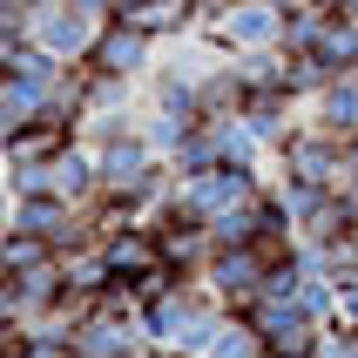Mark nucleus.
<instances>
[{
	"label": "nucleus",
	"mask_w": 358,
	"mask_h": 358,
	"mask_svg": "<svg viewBox=\"0 0 358 358\" xmlns=\"http://www.w3.org/2000/svg\"><path fill=\"white\" fill-rule=\"evenodd\" d=\"M271 176L298 182V189H338L345 182V136H331L318 122H298L284 136V149L271 156Z\"/></svg>",
	"instance_id": "f257e3e1"
},
{
	"label": "nucleus",
	"mask_w": 358,
	"mask_h": 358,
	"mask_svg": "<svg viewBox=\"0 0 358 358\" xmlns=\"http://www.w3.org/2000/svg\"><path fill=\"white\" fill-rule=\"evenodd\" d=\"M243 318L257 324V338H264L271 358H311V345H318V331H324V324L304 311V298H250Z\"/></svg>",
	"instance_id": "f03ea898"
},
{
	"label": "nucleus",
	"mask_w": 358,
	"mask_h": 358,
	"mask_svg": "<svg viewBox=\"0 0 358 358\" xmlns=\"http://www.w3.org/2000/svg\"><path fill=\"white\" fill-rule=\"evenodd\" d=\"M20 34L34 41V48H48L55 61H88V48H95V34H101V20L81 14L75 0H41L34 14H27V27H20Z\"/></svg>",
	"instance_id": "7ed1b4c3"
},
{
	"label": "nucleus",
	"mask_w": 358,
	"mask_h": 358,
	"mask_svg": "<svg viewBox=\"0 0 358 358\" xmlns=\"http://www.w3.org/2000/svg\"><path fill=\"white\" fill-rule=\"evenodd\" d=\"M264 271H271V250H264V243H217L210 264H203V284H210L230 311H243L250 298H264Z\"/></svg>",
	"instance_id": "20e7f679"
},
{
	"label": "nucleus",
	"mask_w": 358,
	"mask_h": 358,
	"mask_svg": "<svg viewBox=\"0 0 358 358\" xmlns=\"http://www.w3.org/2000/svg\"><path fill=\"white\" fill-rule=\"evenodd\" d=\"M156 55H162L156 34H142V27H129V20H101L95 48H88V68H101V75H129V81H149Z\"/></svg>",
	"instance_id": "39448f33"
},
{
	"label": "nucleus",
	"mask_w": 358,
	"mask_h": 358,
	"mask_svg": "<svg viewBox=\"0 0 358 358\" xmlns=\"http://www.w3.org/2000/svg\"><path fill=\"white\" fill-rule=\"evenodd\" d=\"M0 182H7V142H0Z\"/></svg>",
	"instance_id": "423d86ee"
},
{
	"label": "nucleus",
	"mask_w": 358,
	"mask_h": 358,
	"mask_svg": "<svg viewBox=\"0 0 358 358\" xmlns=\"http://www.w3.org/2000/svg\"><path fill=\"white\" fill-rule=\"evenodd\" d=\"M338 14H352V20H358V0H345V7H338Z\"/></svg>",
	"instance_id": "0eeeda50"
}]
</instances>
